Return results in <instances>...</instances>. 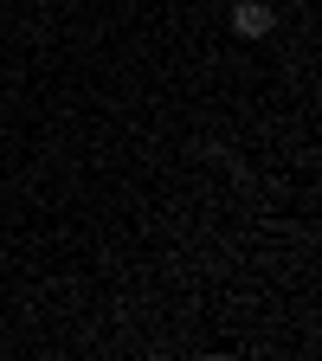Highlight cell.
<instances>
[{
    "label": "cell",
    "mask_w": 322,
    "mask_h": 361,
    "mask_svg": "<svg viewBox=\"0 0 322 361\" xmlns=\"http://www.w3.org/2000/svg\"><path fill=\"white\" fill-rule=\"evenodd\" d=\"M271 26H278L271 0H239V7H233V32L239 39H271Z\"/></svg>",
    "instance_id": "cell-1"
}]
</instances>
